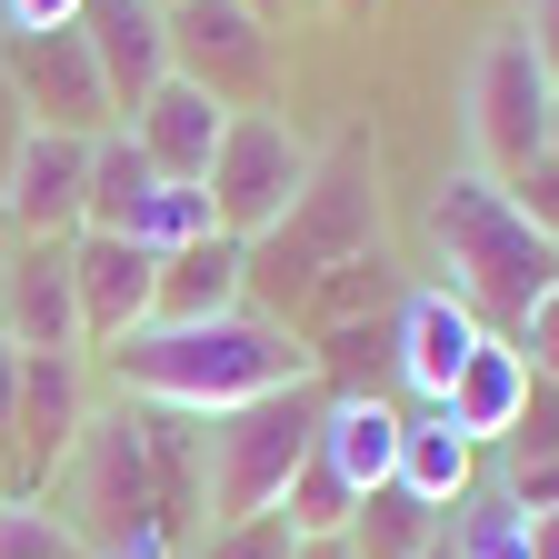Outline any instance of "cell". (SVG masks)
I'll return each instance as SVG.
<instances>
[{
  "label": "cell",
  "instance_id": "cell-22",
  "mask_svg": "<svg viewBox=\"0 0 559 559\" xmlns=\"http://www.w3.org/2000/svg\"><path fill=\"white\" fill-rule=\"evenodd\" d=\"M151 180H160V170H151V151H140L130 130H100V140H91V200H81V230H120Z\"/></svg>",
  "mask_w": 559,
  "mask_h": 559
},
{
  "label": "cell",
  "instance_id": "cell-42",
  "mask_svg": "<svg viewBox=\"0 0 559 559\" xmlns=\"http://www.w3.org/2000/svg\"><path fill=\"white\" fill-rule=\"evenodd\" d=\"M160 11H170V0H160Z\"/></svg>",
  "mask_w": 559,
  "mask_h": 559
},
{
  "label": "cell",
  "instance_id": "cell-23",
  "mask_svg": "<svg viewBox=\"0 0 559 559\" xmlns=\"http://www.w3.org/2000/svg\"><path fill=\"white\" fill-rule=\"evenodd\" d=\"M340 539H349V559H419V549L440 539V510H419L409 489H370Z\"/></svg>",
  "mask_w": 559,
  "mask_h": 559
},
{
  "label": "cell",
  "instance_id": "cell-9",
  "mask_svg": "<svg viewBox=\"0 0 559 559\" xmlns=\"http://www.w3.org/2000/svg\"><path fill=\"white\" fill-rule=\"evenodd\" d=\"M270 60H280V40H270L260 11H240V0H170V70L200 81L210 100L260 110L250 91L270 81Z\"/></svg>",
  "mask_w": 559,
  "mask_h": 559
},
{
  "label": "cell",
  "instance_id": "cell-29",
  "mask_svg": "<svg viewBox=\"0 0 559 559\" xmlns=\"http://www.w3.org/2000/svg\"><path fill=\"white\" fill-rule=\"evenodd\" d=\"M510 340H520V360H530L539 380H559V290H549V300H539V310H530Z\"/></svg>",
  "mask_w": 559,
  "mask_h": 559
},
{
  "label": "cell",
  "instance_id": "cell-13",
  "mask_svg": "<svg viewBox=\"0 0 559 559\" xmlns=\"http://www.w3.org/2000/svg\"><path fill=\"white\" fill-rule=\"evenodd\" d=\"M70 290H81V349H110L130 330H151L160 260L130 250V240H110V230H81V240H70Z\"/></svg>",
  "mask_w": 559,
  "mask_h": 559
},
{
  "label": "cell",
  "instance_id": "cell-6",
  "mask_svg": "<svg viewBox=\"0 0 559 559\" xmlns=\"http://www.w3.org/2000/svg\"><path fill=\"white\" fill-rule=\"evenodd\" d=\"M310 140L280 120V110H230V130H221V160H210V221H221V240H240V250H260L280 221H290V200L310 190Z\"/></svg>",
  "mask_w": 559,
  "mask_h": 559
},
{
  "label": "cell",
  "instance_id": "cell-28",
  "mask_svg": "<svg viewBox=\"0 0 559 559\" xmlns=\"http://www.w3.org/2000/svg\"><path fill=\"white\" fill-rule=\"evenodd\" d=\"M510 200H520V221L539 230V240H559V160H530L520 180H500Z\"/></svg>",
  "mask_w": 559,
  "mask_h": 559
},
{
  "label": "cell",
  "instance_id": "cell-20",
  "mask_svg": "<svg viewBox=\"0 0 559 559\" xmlns=\"http://www.w3.org/2000/svg\"><path fill=\"white\" fill-rule=\"evenodd\" d=\"M240 290H250V250L210 230V240H190V250L160 260V300H151V320H230Z\"/></svg>",
  "mask_w": 559,
  "mask_h": 559
},
{
  "label": "cell",
  "instance_id": "cell-21",
  "mask_svg": "<svg viewBox=\"0 0 559 559\" xmlns=\"http://www.w3.org/2000/svg\"><path fill=\"white\" fill-rule=\"evenodd\" d=\"M210 230H221V221H210V190H190V180H151V190H140V210H130L110 240L170 260V250H190V240H210Z\"/></svg>",
  "mask_w": 559,
  "mask_h": 559
},
{
  "label": "cell",
  "instance_id": "cell-11",
  "mask_svg": "<svg viewBox=\"0 0 559 559\" xmlns=\"http://www.w3.org/2000/svg\"><path fill=\"white\" fill-rule=\"evenodd\" d=\"M489 340V320L460 300V290H400L390 300V370H400V390L419 400V409H440L450 400V380L469 370V349Z\"/></svg>",
  "mask_w": 559,
  "mask_h": 559
},
{
  "label": "cell",
  "instance_id": "cell-39",
  "mask_svg": "<svg viewBox=\"0 0 559 559\" xmlns=\"http://www.w3.org/2000/svg\"><path fill=\"white\" fill-rule=\"evenodd\" d=\"M240 11H260V21H270V11H280V0H240Z\"/></svg>",
  "mask_w": 559,
  "mask_h": 559
},
{
  "label": "cell",
  "instance_id": "cell-37",
  "mask_svg": "<svg viewBox=\"0 0 559 559\" xmlns=\"http://www.w3.org/2000/svg\"><path fill=\"white\" fill-rule=\"evenodd\" d=\"M290 559H349V539H300Z\"/></svg>",
  "mask_w": 559,
  "mask_h": 559
},
{
  "label": "cell",
  "instance_id": "cell-31",
  "mask_svg": "<svg viewBox=\"0 0 559 559\" xmlns=\"http://www.w3.org/2000/svg\"><path fill=\"white\" fill-rule=\"evenodd\" d=\"M500 489L539 520V510H559V460H530V469H500Z\"/></svg>",
  "mask_w": 559,
  "mask_h": 559
},
{
  "label": "cell",
  "instance_id": "cell-17",
  "mask_svg": "<svg viewBox=\"0 0 559 559\" xmlns=\"http://www.w3.org/2000/svg\"><path fill=\"white\" fill-rule=\"evenodd\" d=\"M310 460L349 489V500H370V489H390L400 469V409L380 390H340L320 400V430H310Z\"/></svg>",
  "mask_w": 559,
  "mask_h": 559
},
{
  "label": "cell",
  "instance_id": "cell-4",
  "mask_svg": "<svg viewBox=\"0 0 559 559\" xmlns=\"http://www.w3.org/2000/svg\"><path fill=\"white\" fill-rule=\"evenodd\" d=\"M310 430H320V390H280V400H250L230 419H210L200 430V500L210 520H260L280 510V489H290V469L310 460Z\"/></svg>",
  "mask_w": 559,
  "mask_h": 559
},
{
  "label": "cell",
  "instance_id": "cell-26",
  "mask_svg": "<svg viewBox=\"0 0 559 559\" xmlns=\"http://www.w3.org/2000/svg\"><path fill=\"white\" fill-rule=\"evenodd\" d=\"M530 460H559V380H539V370H530V400L500 440V469H530Z\"/></svg>",
  "mask_w": 559,
  "mask_h": 559
},
{
  "label": "cell",
  "instance_id": "cell-33",
  "mask_svg": "<svg viewBox=\"0 0 559 559\" xmlns=\"http://www.w3.org/2000/svg\"><path fill=\"white\" fill-rule=\"evenodd\" d=\"M11 400H21V349H11V330H0V430H11Z\"/></svg>",
  "mask_w": 559,
  "mask_h": 559
},
{
  "label": "cell",
  "instance_id": "cell-8",
  "mask_svg": "<svg viewBox=\"0 0 559 559\" xmlns=\"http://www.w3.org/2000/svg\"><path fill=\"white\" fill-rule=\"evenodd\" d=\"M0 81H11V100H21L31 130H70V140L120 130V120H110V91H100V60H91V40H81V21H70V31H11Z\"/></svg>",
  "mask_w": 559,
  "mask_h": 559
},
{
  "label": "cell",
  "instance_id": "cell-15",
  "mask_svg": "<svg viewBox=\"0 0 559 559\" xmlns=\"http://www.w3.org/2000/svg\"><path fill=\"white\" fill-rule=\"evenodd\" d=\"M0 330H11V349H81L70 240H21L11 260H0Z\"/></svg>",
  "mask_w": 559,
  "mask_h": 559
},
{
  "label": "cell",
  "instance_id": "cell-40",
  "mask_svg": "<svg viewBox=\"0 0 559 559\" xmlns=\"http://www.w3.org/2000/svg\"><path fill=\"white\" fill-rule=\"evenodd\" d=\"M419 559H450V539H430V549H419Z\"/></svg>",
  "mask_w": 559,
  "mask_h": 559
},
{
  "label": "cell",
  "instance_id": "cell-32",
  "mask_svg": "<svg viewBox=\"0 0 559 559\" xmlns=\"http://www.w3.org/2000/svg\"><path fill=\"white\" fill-rule=\"evenodd\" d=\"M520 40H530V60L549 70V91H559V0H530V21H520Z\"/></svg>",
  "mask_w": 559,
  "mask_h": 559
},
{
  "label": "cell",
  "instance_id": "cell-10",
  "mask_svg": "<svg viewBox=\"0 0 559 559\" xmlns=\"http://www.w3.org/2000/svg\"><path fill=\"white\" fill-rule=\"evenodd\" d=\"M81 349H21V400H11V430H0V469L21 479V500L40 479H60L70 440H81Z\"/></svg>",
  "mask_w": 559,
  "mask_h": 559
},
{
  "label": "cell",
  "instance_id": "cell-14",
  "mask_svg": "<svg viewBox=\"0 0 559 559\" xmlns=\"http://www.w3.org/2000/svg\"><path fill=\"white\" fill-rule=\"evenodd\" d=\"M81 40L100 60V91H110V120H130L170 81V11L160 0H91L81 11Z\"/></svg>",
  "mask_w": 559,
  "mask_h": 559
},
{
  "label": "cell",
  "instance_id": "cell-30",
  "mask_svg": "<svg viewBox=\"0 0 559 559\" xmlns=\"http://www.w3.org/2000/svg\"><path fill=\"white\" fill-rule=\"evenodd\" d=\"M91 0H0V31H70Z\"/></svg>",
  "mask_w": 559,
  "mask_h": 559
},
{
  "label": "cell",
  "instance_id": "cell-12",
  "mask_svg": "<svg viewBox=\"0 0 559 559\" xmlns=\"http://www.w3.org/2000/svg\"><path fill=\"white\" fill-rule=\"evenodd\" d=\"M81 200H91V140L70 130H21L11 170H0V210L21 240H81Z\"/></svg>",
  "mask_w": 559,
  "mask_h": 559
},
{
  "label": "cell",
  "instance_id": "cell-35",
  "mask_svg": "<svg viewBox=\"0 0 559 559\" xmlns=\"http://www.w3.org/2000/svg\"><path fill=\"white\" fill-rule=\"evenodd\" d=\"M91 559H180V539H130V549H91Z\"/></svg>",
  "mask_w": 559,
  "mask_h": 559
},
{
  "label": "cell",
  "instance_id": "cell-5",
  "mask_svg": "<svg viewBox=\"0 0 559 559\" xmlns=\"http://www.w3.org/2000/svg\"><path fill=\"white\" fill-rule=\"evenodd\" d=\"M260 250L280 260L290 290H310V280L340 270V260H370L380 250V160L360 151V140H340L330 160H310V190L290 200V221H280Z\"/></svg>",
  "mask_w": 559,
  "mask_h": 559
},
{
  "label": "cell",
  "instance_id": "cell-3",
  "mask_svg": "<svg viewBox=\"0 0 559 559\" xmlns=\"http://www.w3.org/2000/svg\"><path fill=\"white\" fill-rule=\"evenodd\" d=\"M60 530L81 549H130V539H170L160 510V460H151V409H91L81 440L60 460Z\"/></svg>",
  "mask_w": 559,
  "mask_h": 559
},
{
  "label": "cell",
  "instance_id": "cell-1",
  "mask_svg": "<svg viewBox=\"0 0 559 559\" xmlns=\"http://www.w3.org/2000/svg\"><path fill=\"white\" fill-rule=\"evenodd\" d=\"M130 409H170V419H230L250 400H280L310 380V340H290L280 320H151L100 349Z\"/></svg>",
  "mask_w": 559,
  "mask_h": 559
},
{
  "label": "cell",
  "instance_id": "cell-34",
  "mask_svg": "<svg viewBox=\"0 0 559 559\" xmlns=\"http://www.w3.org/2000/svg\"><path fill=\"white\" fill-rule=\"evenodd\" d=\"M21 130H31V120H21V100H11V81H0V170H11V151H21Z\"/></svg>",
  "mask_w": 559,
  "mask_h": 559
},
{
  "label": "cell",
  "instance_id": "cell-19",
  "mask_svg": "<svg viewBox=\"0 0 559 559\" xmlns=\"http://www.w3.org/2000/svg\"><path fill=\"white\" fill-rule=\"evenodd\" d=\"M390 489H409L419 510H460L479 489V450L450 430V409H400V469Z\"/></svg>",
  "mask_w": 559,
  "mask_h": 559
},
{
  "label": "cell",
  "instance_id": "cell-2",
  "mask_svg": "<svg viewBox=\"0 0 559 559\" xmlns=\"http://www.w3.org/2000/svg\"><path fill=\"white\" fill-rule=\"evenodd\" d=\"M430 240H440V260H450V290L500 330V340L559 290V240H539V230L520 221V200L489 180V170H450V180H440Z\"/></svg>",
  "mask_w": 559,
  "mask_h": 559
},
{
  "label": "cell",
  "instance_id": "cell-41",
  "mask_svg": "<svg viewBox=\"0 0 559 559\" xmlns=\"http://www.w3.org/2000/svg\"><path fill=\"white\" fill-rule=\"evenodd\" d=\"M330 11H370V0H330Z\"/></svg>",
  "mask_w": 559,
  "mask_h": 559
},
{
  "label": "cell",
  "instance_id": "cell-25",
  "mask_svg": "<svg viewBox=\"0 0 559 559\" xmlns=\"http://www.w3.org/2000/svg\"><path fill=\"white\" fill-rule=\"evenodd\" d=\"M0 559H81V539L60 530V510H40V500H0Z\"/></svg>",
  "mask_w": 559,
  "mask_h": 559
},
{
  "label": "cell",
  "instance_id": "cell-16",
  "mask_svg": "<svg viewBox=\"0 0 559 559\" xmlns=\"http://www.w3.org/2000/svg\"><path fill=\"white\" fill-rule=\"evenodd\" d=\"M130 140H140V151H151V170L160 180H210V160H221V130H230V100H210L200 81H180V70H170V81L151 91V100H140L130 120H120Z\"/></svg>",
  "mask_w": 559,
  "mask_h": 559
},
{
  "label": "cell",
  "instance_id": "cell-36",
  "mask_svg": "<svg viewBox=\"0 0 559 559\" xmlns=\"http://www.w3.org/2000/svg\"><path fill=\"white\" fill-rule=\"evenodd\" d=\"M530 559H559V510H539V520H530Z\"/></svg>",
  "mask_w": 559,
  "mask_h": 559
},
{
  "label": "cell",
  "instance_id": "cell-7",
  "mask_svg": "<svg viewBox=\"0 0 559 559\" xmlns=\"http://www.w3.org/2000/svg\"><path fill=\"white\" fill-rule=\"evenodd\" d=\"M549 70L530 60V40H520V21L479 50V70H469V140H479V170L489 180H520L530 160H549Z\"/></svg>",
  "mask_w": 559,
  "mask_h": 559
},
{
  "label": "cell",
  "instance_id": "cell-38",
  "mask_svg": "<svg viewBox=\"0 0 559 559\" xmlns=\"http://www.w3.org/2000/svg\"><path fill=\"white\" fill-rule=\"evenodd\" d=\"M549 160H559V100H549Z\"/></svg>",
  "mask_w": 559,
  "mask_h": 559
},
{
  "label": "cell",
  "instance_id": "cell-27",
  "mask_svg": "<svg viewBox=\"0 0 559 559\" xmlns=\"http://www.w3.org/2000/svg\"><path fill=\"white\" fill-rule=\"evenodd\" d=\"M290 549H300V539H290V520L260 510V520H210L190 559H290Z\"/></svg>",
  "mask_w": 559,
  "mask_h": 559
},
{
  "label": "cell",
  "instance_id": "cell-18",
  "mask_svg": "<svg viewBox=\"0 0 559 559\" xmlns=\"http://www.w3.org/2000/svg\"><path fill=\"white\" fill-rule=\"evenodd\" d=\"M520 400H530V360H520V340H500L489 330L479 349H469V370L450 380V430L469 440V450H500L510 440V419H520Z\"/></svg>",
  "mask_w": 559,
  "mask_h": 559
},
{
  "label": "cell",
  "instance_id": "cell-24",
  "mask_svg": "<svg viewBox=\"0 0 559 559\" xmlns=\"http://www.w3.org/2000/svg\"><path fill=\"white\" fill-rule=\"evenodd\" d=\"M440 539H450V559H530V510L510 500L500 479H479L469 500L450 510V530H440Z\"/></svg>",
  "mask_w": 559,
  "mask_h": 559
}]
</instances>
